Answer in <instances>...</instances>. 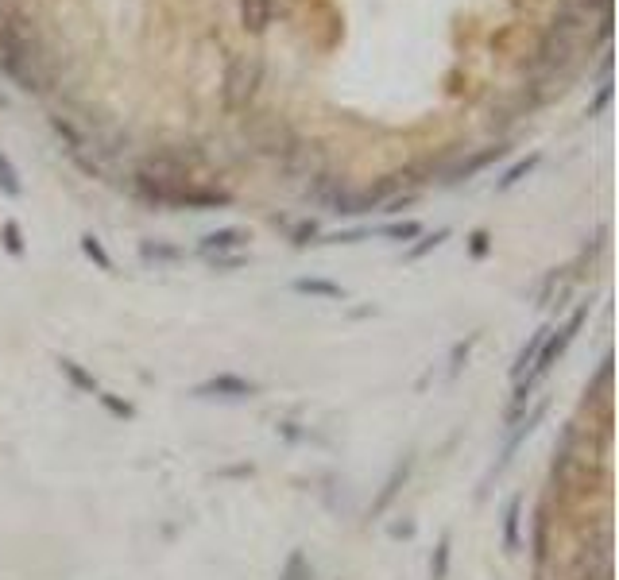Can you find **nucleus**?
Returning a JSON list of instances; mask_svg holds the SVG:
<instances>
[{"label":"nucleus","mask_w":619,"mask_h":580,"mask_svg":"<svg viewBox=\"0 0 619 580\" xmlns=\"http://www.w3.org/2000/svg\"><path fill=\"white\" fill-rule=\"evenodd\" d=\"M0 70L24 93H39L47 86V47H43V35L35 28V20L24 16L20 8H12V16L0 24Z\"/></svg>","instance_id":"nucleus-1"},{"label":"nucleus","mask_w":619,"mask_h":580,"mask_svg":"<svg viewBox=\"0 0 619 580\" xmlns=\"http://www.w3.org/2000/svg\"><path fill=\"white\" fill-rule=\"evenodd\" d=\"M585 321H589V302H581V306L569 314V321H565L561 329H550V337L542 341L538 356H534V364L523 372V376L515 379V399H511V410H507V426H511V422L527 410V403H531V391L534 387H542L546 376L558 368V360L565 356V348L577 341V333L585 329Z\"/></svg>","instance_id":"nucleus-2"},{"label":"nucleus","mask_w":619,"mask_h":580,"mask_svg":"<svg viewBox=\"0 0 619 580\" xmlns=\"http://www.w3.org/2000/svg\"><path fill=\"white\" fill-rule=\"evenodd\" d=\"M264 82V58L260 55H236L225 70V109L244 113Z\"/></svg>","instance_id":"nucleus-3"},{"label":"nucleus","mask_w":619,"mask_h":580,"mask_svg":"<svg viewBox=\"0 0 619 580\" xmlns=\"http://www.w3.org/2000/svg\"><path fill=\"white\" fill-rule=\"evenodd\" d=\"M252 147L260 155H271V159H287L298 147V136L295 128L283 124V120H264L260 128H252Z\"/></svg>","instance_id":"nucleus-4"},{"label":"nucleus","mask_w":619,"mask_h":580,"mask_svg":"<svg viewBox=\"0 0 619 580\" xmlns=\"http://www.w3.org/2000/svg\"><path fill=\"white\" fill-rule=\"evenodd\" d=\"M194 395H202V399H252L256 395V383H248V379L240 376H217L202 383Z\"/></svg>","instance_id":"nucleus-5"},{"label":"nucleus","mask_w":619,"mask_h":580,"mask_svg":"<svg viewBox=\"0 0 619 580\" xmlns=\"http://www.w3.org/2000/svg\"><path fill=\"white\" fill-rule=\"evenodd\" d=\"M244 240H248V232L244 229H217V232H206L202 236V244H198V252L202 256H221V252H233V248H244Z\"/></svg>","instance_id":"nucleus-6"},{"label":"nucleus","mask_w":619,"mask_h":580,"mask_svg":"<svg viewBox=\"0 0 619 580\" xmlns=\"http://www.w3.org/2000/svg\"><path fill=\"white\" fill-rule=\"evenodd\" d=\"M240 24L252 35H264L271 24V0H240Z\"/></svg>","instance_id":"nucleus-7"},{"label":"nucleus","mask_w":619,"mask_h":580,"mask_svg":"<svg viewBox=\"0 0 619 580\" xmlns=\"http://www.w3.org/2000/svg\"><path fill=\"white\" fill-rule=\"evenodd\" d=\"M503 155H507V147H503V144H496V147H484V151H476V155H472L469 163H461V167H453V171H449V178H445V182H461V178H472V174H480V171H484V167H488V163H496V159H503Z\"/></svg>","instance_id":"nucleus-8"},{"label":"nucleus","mask_w":619,"mask_h":580,"mask_svg":"<svg viewBox=\"0 0 619 580\" xmlns=\"http://www.w3.org/2000/svg\"><path fill=\"white\" fill-rule=\"evenodd\" d=\"M519 519H523V495H515L503 515V550L507 553H519Z\"/></svg>","instance_id":"nucleus-9"},{"label":"nucleus","mask_w":619,"mask_h":580,"mask_svg":"<svg viewBox=\"0 0 619 580\" xmlns=\"http://www.w3.org/2000/svg\"><path fill=\"white\" fill-rule=\"evenodd\" d=\"M407 476H411V461H403L395 472H391V480H387V488L380 492V499H376V507H372V515H384L387 507H391V499L399 495V488L407 484Z\"/></svg>","instance_id":"nucleus-10"},{"label":"nucleus","mask_w":619,"mask_h":580,"mask_svg":"<svg viewBox=\"0 0 619 580\" xmlns=\"http://www.w3.org/2000/svg\"><path fill=\"white\" fill-rule=\"evenodd\" d=\"M550 329H554V325H542V329H538V333H534V337H531V345H527V348H523V352H519V360H515V368H511V379H519V376H523V372H527V368H531L534 356H538V348H542V341L550 337Z\"/></svg>","instance_id":"nucleus-11"},{"label":"nucleus","mask_w":619,"mask_h":580,"mask_svg":"<svg viewBox=\"0 0 619 580\" xmlns=\"http://www.w3.org/2000/svg\"><path fill=\"white\" fill-rule=\"evenodd\" d=\"M0 190L8 194V198H20L24 194V182H20V171L12 167V159L0 151Z\"/></svg>","instance_id":"nucleus-12"},{"label":"nucleus","mask_w":619,"mask_h":580,"mask_svg":"<svg viewBox=\"0 0 619 580\" xmlns=\"http://www.w3.org/2000/svg\"><path fill=\"white\" fill-rule=\"evenodd\" d=\"M442 240H449V229H438V232H430V236H422L414 248H407V256L403 260L414 263V260H422L426 252H434V248H442Z\"/></svg>","instance_id":"nucleus-13"},{"label":"nucleus","mask_w":619,"mask_h":580,"mask_svg":"<svg viewBox=\"0 0 619 580\" xmlns=\"http://www.w3.org/2000/svg\"><path fill=\"white\" fill-rule=\"evenodd\" d=\"M538 159H542V155L534 151V155H527L523 163H515V167H511V171H507V174L500 178V190H511V186H519V182H523V178H527V174H531L534 167H538Z\"/></svg>","instance_id":"nucleus-14"},{"label":"nucleus","mask_w":619,"mask_h":580,"mask_svg":"<svg viewBox=\"0 0 619 580\" xmlns=\"http://www.w3.org/2000/svg\"><path fill=\"white\" fill-rule=\"evenodd\" d=\"M82 252H86L89 260H97V267H101V271H113V256L105 252V244H101L93 232H86V236H82Z\"/></svg>","instance_id":"nucleus-15"},{"label":"nucleus","mask_w":619,"mask_h":580,"mask_svg":"<svg viewBox=\"0 0 619 580\" xmlns=\"http://www.w3.org/2000/svg\"><path fill=\"white\" fill-rule=\"evenodd\" d=\"M298 294H322V298H341L345 290L337 287V283H329V279H298L295 283Z\"/></svg>","instance_id":"nucleus-16"},{"label":"nucleus","mask_w":619,"mask_h":580,"mask_svg":"<svg viewBox=\"0 0 619 580\" xmlns=\"http://www.w3.org/2000/svg\"><path fill=\"white\" fill-rule=\"evenodd\" d=\"M59 368L66 372V376H70V383H74V387H82V391H89V395H97V379L86 376V372H82L74 360H59Z\"/></svg>","instance_id":"nucleus-17"},{"label":"nucleus","mask_w":619,"mask_h":580,"mask_svg":"<svg viewBox=\"0 0 619 580\" xmlns=\"http://www.w3.org/2000/svg\"><path fill=\"white\" fill-rule=\"evenodd\" d=\"M422 232V225L418 221H399V225H384L380 229V236H391V240H414Z\"/></svg>","instance_id":"nucleus-18"},{"label":"nucleus","mask_w":619,"mask_h":580,"mask_svg":"<svg viewBox=\"0 0 619 580\" xmlns=\"http://www.w3.org/2000/svg\"><path fill=\"white\" fill-rule=\"evenodd\" d=\"M4 248H8L12 256H24V232H20L16 221H8V225H4Z\"/></svg>","instance_id":"nucleus-19"},{"label":"nucleus","mask_w":619,"mask_h":580,"mask_svg":"<svg viewBox=\"0 0 619 580\" xmlns=\"http://www.w3.org/2000/svg\"><path fill=\"white\" fill-rule=\"evenodd\" d=\"M430 573H434V580H445V573H449V534H445L442 542H438V553H434V565H430Z\"/></svg>","instance_id":"nucleus-20"},{"label":"nucleus","mask_w":619,"mask_h":580,"mask_svg":"<svg viewBox=\"0 0 619 580\" xmlns=\"http://www.w3.org/2000/svg\"><path fill=\"white\" fill-rule=\"evenodd\" d=\"M140 252H144V260H178L182 256L178 248H167V244H144Z\"/></svg>","instance_id":"nucleus-21"},{"label":"nucleus","mask_w":619,"mask_h":580,"mask_svg":"<svg viewBox=\"0 0 619 580\" xmlns=\"http://www.w3.org/2000/svg\"><path fill=\"white\" fill-rule=\"evenodd\" d=\"M93 399H97V403H105V406H109V410H113L117 418H132V406H128V403H117V399H113V395H105V391H97Z\"/></svg>","instance_id":"nucleus-22"},{"label":"nucleus","mask_w":619,"mask_h":580,"mask_svg":"<svg viewBox=\"0 0 619 580\" xmlns=\"http://www.w3.org/2000/svg\"><path fill=\"white\" fill-rule=\"evenodd\" d=\"M314 236H318V221H302V225L291 232V240H295V244H310Z\"/></svg>","instance_id":"nucleus-23"},{"label":"nucleus","mask_w":619,"mask_h":580,"mask_svg":"<svg viewBox=\"0 0 619 580\" xmlns=\"http://www.w3.org/2000/svg\"><path fill=\"white\" fill-rule=\"evenodd\" d=\"M608 101H612V82H604V86H600V93H596V101H592V105H589V116L600 113V109H604Z\"/></svg>","instance_id":"nucleus-24"},{"label":"nucleus","mask_w":619,"mask_h":580,"mask_svg":"<svg viewBox=\"0 0 619 580\" xmlns=\"http://www.w3.org/2000/svg\"><path fill=\"white\" fill-rule=\"evenodd\" d=\"M573 4L589 16V12H608V4H612V0H573Z\"/></svg>","instance_id":"nucleus-25"},{"label":"nucleus","mask_w":619,"mask_h":580,"mask_svg":"<svg viewBox=\"0 0 619 580\" xmlns=\"http://www.w3.org/2000/svg\"><path fill=\"white\" fill-rule=\"evenodd\" d=\"M488 252V232H472V256H484Z\"/></svg>","instance_id":"nucleus-26"},{"label":"nucleus","mask_w":619,"mask_h":580,"mask_svg":"<svg viewBox=\"0 0 619 580\" xmlns=\"http://www.w3.org/2000/svg\"><path fill=\"white\" fill-rule=\"evenodd\" d=\"M8 16H12V4H8V0H0V24H4Z\"/></svg>","instance_id":"nucleus-27"}]
</instances>
